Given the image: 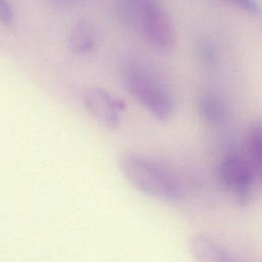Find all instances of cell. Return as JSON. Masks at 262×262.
<instances>
[{
	"label": "cell",
	"instance_id": "6da1fadb",
	"mask_svg": "<svg viewBox=\"0 0 262 262\" xmlns=\"http://www.w3.org/2000/svg\"><path fill=\"white\" fill-rule=\"evenodd\" d=\"M120 172L138 191L165 203H176L182 195L176 176L159 162L138 152H125L118 160Z\"/></svg>",
	"mask_w": 262,
	"mask_h": 262
},
{
	"label": "cell",
	"instance_id": "7a4b0ae2",
	"mask_svg": "<svg viewBox=\"0 0 262 262\" xmlns=\"http://www.w3.org/2000/svg\"><path fill=\"white\" fill-rule=\"evenodd\" d=\"M123 83L128 93L155 118L167 120L174 113L175 100L170 89L145 66H127L123 72Z\"/></svg>",
	"mask_w": 262,
	"mask_h": 262
},
{
	"label": "cell",
	"instance_id": "3957f363",
	"mask_svg": "<svg viewBox=\"0 0 262 262\" xmlns=\"http://www.w3.org/2000/svg\"><path fill=\"white\" fill-rule=\"evenodd\" d=\"M217 175L222 188L242 205L251 200L255 183L260 179L247 157L236 151L228 152L222 159Z\"/></svg>",
	"mask_w": 262,
	"mask_h": 262
},
{
	"label": "cell",
	"instance_id": "277c9868",
	"mask_svg": "<svg viewBox=\"0 0 262 262\" xmlns=\"http://www.w3.org/2000/svg\"><path fill=\"white\" fill-rule=\"evenodd\" d=\"M146 42L159 51H169L176 42L173 21L157 0H147L142 7L138 23Z\"/></svg>",
	"mask_w": 262,
	"mask_h": 262
},
{
	"label": "cell",
	"instance_id": "5b68a950",
	"mask_svg": "<svg viewBox=\"0 0 262 262\" xmlns=\"http://www.w3.org/2000/svg\"><path fill=\"white\" fill-rule=\"evenodd\" d=\"M83 101L88 113L107 129H116L120 125L122 114L126 110L123 100L100 87L88 89Z\"/></svg>",
	"mask_w": 262,
	"mask_h": 262
},
{
	"label": "cell",
	"instance_id": "8992f818",
	"mask_svg": "<svg viewBox=\"0 0 262 262\" xmlns=\"http://www.w3.org/2000/svg\"><path fill=\"white\" fill-rule=\"evenodd\" d=\"M189 250L195 262H244L216 239L195 234L189 241Z\"/></svg>",
	"mask_w": 262,
	"mask_h": 262
},
{
	"label": "cell",
	"instance_id": "52a82bcc",
	"mask_svg": "<svg viewBox=\"0 0 262 262\" xmlns=\"http://www.w3.org/2000/svg\"><path fill=\"white\" fill-rule=\"evenodd\" d=\"M98 41V33L94 25L88 20L80 19L70 30L68 47L75 55H84L93 51Z\"/></svg>",
	"mask_w": 262,
	"mask_h": 262
},
{
	"label": "cell",
	"instance_id": "ba28073f",
	"mask_svg": "<svg viewBox=\"0 0 262 262\" xmlns=\"http://www.w3.org/2000/svg\"><path fill=\"white\" fill-rule=\"evenodd\" d=\"M198 110L201 117L211 124H220L227 116L224 100L213 92H205L199 97Z\"/></svg>",
	"mask_w": 262,
	"mask_h": 262
},
{
	"label": "cell",
	"instance_id": "9c48e42d",
	"mask_svg": "<svg viewBox=\"0 0 262 262\" xmlns=\"http://www.w3.org/2000/svg\"><path fill=\"white\" fill-rule=\"evenodd\" d=\"M246 157L261 177L262 174V124L260 121L254 122L247 135Z\"/></svg>",
	"mask_w": 262,
	"mask_h": 262
},
{
	"label": "cell",
	"instance_id": "30bf717a",
	"mask_svg": "<svg viewBox=\"0 0 262 262\" xmlns=\"http://www.w3.org/2000/svg\"><path fill=\"white\" fill-rule=\"evenodd\" d=\"M147 0H117V11L120 20L126 26L138 23L143 5Z\"/></svg>",
	"mask_w": 262,
	"mask_h": 262
},
{
	"label": "cell",
	"instance_id": "8fae6325",
	"mask_svg": "<svg viewBox=\"0 0 262 262\" xmlns=\"http://www.w3.org/2000/svg\"><path fill=\"white\" fill-rule=\"evenodd\" d=\"M196 55L200 62L206 68L214 67L218 60L217 47L208 39H204L198 43Z\"/></svg>",
	"mask_w": 262,
	"mask_h": 262
},
{
	"label": "cell",
	"instance_id": "7c38bea8",
	"mask_svg": "<svg viewBox=\"0 0 262 262\" xmlns=\"http://www.w3.org/2000/svg\"><path fill=\"white\" fill-rule=\"evenodd\" d=\"M230 2L232 5L238 7L241 10L253 14L258 15L260 13V5L257 0H226Z\"/></svg>",
	"mask_w": 262,
	"mask_h": 262
},
{
	"label": "cell",
	"instance_id": "4fadbf2b",
	"mask_svg": "<svg viewBox=\"0 0 262 262\" xmlns=\"http://www.w3.org/2000/svg\"><path fill=\"white\" fill-rule=\"evenodd\" d=\"M0 21L7 26L13 21V9L7 0H0Z\"/></svg>",
	"mask_w": 262,
	"mask_h": 262
},
{
	"label": "cell",
	"instance_id": "5bb4252c",
	"mask_svg": "<svg viewBox=\"0 0 262 262\" xmlns=\"http://www.w3.org/2000/svg\"><path fill=\"white\" fill-rule=\"evenodd\" d=\"M52 5L58 8H69L79 4L83 0H48Z\"/></svg>",
	"mask_w": 262,
	"mask_h": 262
}]
</instances>
